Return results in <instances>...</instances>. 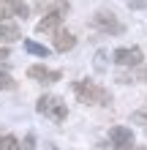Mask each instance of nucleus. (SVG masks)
Returning <instances> with one entry per match:
<instances>
[{
    "instance_id": "nucleus-1",
    "label": "nucleus",
    "mask_w": 147,
    "mask_h": 150,
    "mask_svg": "<svg viewBox=\"0 0 147 150\" xmlns=\"http://www.w3.org/2000/svg\"><path fill=\"white\" fill-rule=\"evenodd\" d=\"M71 90L76 96V101L84 104V107H109L112 104V96L106 87H101L98 82H93V79H76L71 85Z\"/></svg>"
},
{
    "instance_id": "nucleus-2",
    "label": "nucleus",
    "mask_w": 147,
    "mask_h": 150,
    "mask_svg": "<svg viewBox=\"0 0 147 150\" xmlns=\"http://www.w3.org/2000/svg\"><path fill=\"white\" fill-rule=\"evenodd\" d=\"M36 112L44 115V117L52 120V123H63V120L68 117L65 101L60 98V96H55V93H44V96H41V98L36 101Z\"/></svg>"
},
{
    "instance_id": "nucleus-3",
    "label": "nucleus",
    "mask_w": 147,
    "mask_h": 150,
    "mask_svg": "<svg viewBox=\"0 0 147 150\" xmlns=\"http://www.w3.org/2000/svg\"><path fill=\"white\" fill-rule=\"evenodd\" d=\"M65 14H68V0H52L49 11L41 16L38 25H36V33H57Z\"/></svg>"
},
{
    "instance_id": "nucleus-4",
    "label": "nucleus",
    "mask_w": 147,
    "mask_h": 150,
    "mask_svg": "<svg viewBox=\"0 0 147 150\" xmlns=\"http://www.w3.org/2000/svg\"><path fill=\"white\" fill-rule=\"evenodd\" d=\"M93 28L101 30V33H109V36H123L125 33V25L115 16V11H109V8H98L96 14H93Z\"/></svg>"
},
{
    "instance_id": "nucleus-5",
    "label": "nucleus",
    "mask_w": 147,
    "mask_h": 150,
    "mask_svg": "<svg viewBox=\"0 0 147 150\" xmlns=\"http://www.w3.org/2000/svg\"><path fill=\"white\" fill-rule=\"evenodd\" d=\"M106 150H136L134 147V131L128 126H112L106 134Z\"/></svg>"
},
{
    "instance_id": "nucleus-6",
    "label": "nucleus",
    "mask_w": 147,
    "mask_h": 150,
    "mask_svg": "<svg viewBox=\"0 0 147 150\" xmlns=\"http://www.w3.org/2000/svg\"><path fill=\"white\" fill-rule=\"evenodd\" d=\"M112 60H115L120 68H136V66H142L144 52L139 47H120L115 55H112Z\"/></svg>"
},
{
    "instance_id": "nucleus-7",
    "label": "nucleus",
    "mask_w": 147,
    "mask_h": 150,
    "mask_svg": "<svg viewBox=\"0 0 147 150\" xmlns=\"http://www.w3.org/2000/svg\"><path fill=\"white\" fill-rule=\"evenodd\" d=\"M30 14V8L22 0H0V22L6 19H25Z\"/></svg>"
},
{
    "instance_id": "nucleus-8",
    "label": "nucleus",
    "mask_w": 147,
    "mask_h": 150,
    "mask_svg": "<svg viewBox=\"0 0 147 150\" xmlns=\"http://www.w3.org/2000/svg\"><path fill=\"white\" fill-rule=\"evenodd\" d=\"M27 76L33 82H41V85H55L63 79V71H57V68H46V66H30L27 68Z\"/></svg>"
},
{
    "instance_id": "nucleus-9",
    "label": "nucleus",
    "mask_w": 147,
    "mask_h": 150,
    "mask_svg": "<svg viewBox=\"0 0 147 150\" xmlns=\"http://www.w3.org/2000/svg\"><path fill=\"white\" fill-rule=\"evenodd\" d=\"M52 44H55L57 52H71L76 47V36H74L71 30H63V28H60L57 33H52Z\"/></svg>"
},
{
    "instance_id": "nucleus-10",
    "label": "nucleus",
    "mask_w": 147,
    "mask_h": 150,
    "mask_svg": "<svg viewBox=\"0 0 147 150\" xmlns=\"http://www.w3.org/2000/svg\"><path fill=\"white\" fill-rule=\"evenodd\" d=\"M19 38H22V30H19V25H16L14 19L0 22V44H14Z\"/></svg>"
},
{
    "instance_id": "nucleus-11",
    "label": "nucleus",
    "mask_w": 147,
    "mask_h": 150,
    "mask_svg": "<svg viewBox=\"0 0 147 150\" xmlns=\"http://www.w3.org/2000/svg\"><path fill=\"white\" fill-rule=\"evenodd\" d=\"M25 49H27L30 55L41 57V60H44V57H49V49H46V47H41V44H38V41H33V38H27V41H25Z\"/></svg>"
},
{
    "instance_id": "nucleus-12",
    "label": "nucleus",
    "mask_w": 147,
    "mask_h": 150,
    "mask_svg": "<svg viewBox=\"0 0 147 150\" xmlns=\"http://www.w3.org/2000/svg\"><path fill=\"white\" fill-rule=\"evenodd\" d=\"M16 87V79L6 71V68H0V93H6V90H14Z\"/></svg>"
},
{
    "instance_id": "nucleus-13",
    "label": "nucleus",
    "mask_w": 147,
    "mask_h": 150,
    "mask_svg": "<svg viewBox=\"0 0 147 150\" xmlns=\"http://www.w3.org/2000/svg\"><path fill=\"white\" fill-rule=\"evenodd\" d=\"M14 150H36V134H33V131H30V134H25L19 142H16Z\"/></svg>"
},
{
    "instance_id": "nucleus-14",
    "label": "nucleus",
    "mask_w": 147,
    "mask_h": 150,
    "mask_svg": "<svg viewBox=\"0 0 147 150\" xmlns=\"http://www.w3.org/2000/svg\"><path fill=\"white\" fill-rule=\"evenodd\" d=\"M16 142H19V139H16L14 134H0V150H14Z\"/></svg>"
},
{
    "instance_id": "nucleus-15",
    "label": "nucleus",
    "mask_w": 147,
    "mask_h": 150,
    "mask_svg": "<svg viewBox=\"0 0 147 150\" xmlns=\"http://www.w3.org/2000/svg\"><path fill=\"white\" fill-rule=\"evenodd\" d=\"M8 63H11V52H8L6 47H0V68L8 71Z\"/></svg>"
},
{
    "instance_id": "nucleus-16",
    "label": "nucleus",
    "mask_w": 147,
    "mask_h": 150,
    "mask_svg": "<svg viewBox=\"0 0 147 150\" xmlns=\"http://www.w3.org/2000/svg\"><path fill=\"white\" fill-rule=\"evenodd\" d=\"M128 6H131V8H139V11H142V8H147V0H128Z\"/></svg>"
},
{
    "instance_id": "nucleus-17",
    "label": "nucleus",
    "mask_w": 147,
    "mask_h": 150,
    "mask_svg": "<svg viewBox=\"0 0 147 150\" xmlns=\"http://www.w3.org/2000/svg\"><path fill=\"white\" fill-rule=\"evenodd\" d=\"M136 120H139L142 126L147 128V109H142V112H136Z\"/></svg>"
},
{
    "instance_id": "nucleus-18",
    "label": "nucleus",
    "mask_w": 147,
    "mask_h": 150,
    "mask_svg": "<svg viewBox=\"0 0 147 150\" xmlns=\"http://www.w3.org/2000/svg\"><path fill=\"white\" fill-rule=\"evenodd\" d=\"M136 150H144V147H136Z\"/></svg>"
},
{
    "instance_id": "nucleus-19",
    "label": "nucleus",
    "mask_w": 147,
    "mask_h": 150,
    "mask_svg": "<svg viewBox=\"0 0 147 150\" xmlns=\"http://www.w3.org/2000/svg\"><path fill=\"white\" fill-rule=\"evenodd\" d=\"M55 150H57V147H55Z\"/></svg>"
}]
</instances>
